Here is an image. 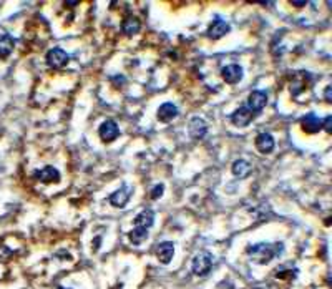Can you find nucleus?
<instances>
[{
	"label": "nucleus",
	"mask_w": 332,
	"mask_h": 289,
	"mask_svg": "<svg viewBox=\"0 0 332 289\" xmlns=\"http://www.w3.org/2000/svg\"><path fill=\"white\" fill-rule=\"evenodd\" d=\"M282 243H258L248 246V256L258 264H266L269 263L272 258L279 256L282 253Z\"/></svg>",
	"instance_id": "f257e3e1"
},
{
	"label": "nucleus",
	"mask_w": 332,
	"mask_h": 289,
	"mask_svg": "<svg viewBox=\"0 0 332 289\" xmlns=\"http://www.w3.org/2000/svg\"><path fill=\"white\" fill-rule=\"evenodd\" d=\"M213 266V255L209 251H200L191 261V269L196 276H206Z\"/></svg>",
	"instance_id": "f03ea898"
},
{
	"label": "nucleus",
	"mask_w": 332,
	"mask_h": 289,
	"mask_svg": "<svg viewBox=\"0 0 332 289\" xmlns=\"http://www.w3.org/2000/svg\"><path fill=\"white\" fill-rule=\"evenodd\" d=\"M267 103V95L263 90H254L252 93H249L248 102H246V107H248L254 115H258L261 110L266 107Z\"/></svg>",
	"instance_id": "7ed1b4c3"
},
{
	"label": "nucleus",
	"mask_w": 332,
	"mask_h": 289,
	"mask_svg": "<svg viewBox=\"0 0 332 289\" xmlns=\"http://www.w3.org/2000/svg\"><path fill=\"white\" fill-rule=\"evenodd\" d=\"M133 193V188L128 186V185H123L120 189H116L115 193H111V196L108 198L110 204L115 208H123L126 203L130 201V196Z\"/></svg>",
	"instance_id": "20e7f679"
},
{
	"label": "nucleus",
	"mask_w": 332,
	"mask_h": 289,
	"mask_svg": "<svg viewBox=\"0 0 332 289\" xmlns=\"http://www.w3.org/2000/svg\"><path fill=\"white\" fill-rule=\"evenodd\" d=\"M70 57L67 55L65 50H62V48H52L50 52L47 53V63L50 65L52 68H63L68 63Z\"/></svg>",
	"instance_id": "39448f33"
},
{
	"label": "nucleus",
	"mask_w": 332,
	"mask_h": 289,
	"mask_svg": "<svg viewBox=\"0 0 332 289\" xmlns=\"http://www.w3.org/2000/svg\"><path fill=\"white\" fill-rule=\"evenodd\" d=\"M254 118H256V115H254L252 111L244 105V107H239L235 113L231 115V122H232V125L243 128V126H248Z\"/></svg>",
	"instance_id": "423d86ee"
},
{
	"label": "nucleus",
	"mask_w": 332,
	"mask_h": 289,
	"mask_svg": "<svg viewBox=\"0 0 332 289\" xmlns=\"http://www.w3.org/2000/svg\"><path fill=\"white\" fill-rule=\"evenodd\" d=\"M100 138L103 140L105 143H110L113 140H116L120 137V128L118 125L113 122V120H107L100 125Z\"/></svg>",
	"instance_id": "0eeeda50"
},
{
	"label": "nucleus",
	"mask_w": 332,
	"mask_h": 289,
	"mask_svg": "<svg viewBox=\"0 0 332 289\" xmlns=\"http://www.w3.org/2000/svg\"><path fill=\"white\" fill-rule=\"evenodd\" d=\"M221 76L226 83L235 85V83L241 82V79H243V68L236 65V63H232V65H228L221 70Z\"/></svg>",
	"instance_id": "6e6552de"
},
{
	"label": "nucleus",
	"mask_w": 332,
	"mask_h": 289,
	"mask_svg": "<svg viewBox=\"0 0 332 289\" xmlns=\"http://www.w3.org/2000/svg\"><path fill=\"white\" fill-rule=\"evenodd\" d=\"M231 30V27L228 22H224V20H214L213 24L209 25V29H208V37L211 40H218V38H221L224 37L226 33H228Z\"/></svg>",
	"instance_id": "1a4fd4ad"
},
{
	"label": "nucleus",
	"mask_w": 332,
	"mask_h": 289,
	"mask_svg": "<svg viewBox=\"0 0 332 289\" xmlns=\"http://www.w3.org/2000/svg\"><path fill=\"white\" fill-rule=\"evenodd\" d=\"M206 131H208V125L203 118H200V117L191 118V122H189V135H191L194 140L204 138Z\"/></svg>",
	"instance_id": "9d476101"
},
{
	"label": "nucleus",
	"mask_w": 332,
	"mask_h": 289,
	"mask_svg": "<svg viewBox=\"0 0 332 289\" xmlns=\"http://www.w3.org/2000/svg\"><path fill=\"white\" fill-rule=\"evenodd\" d=\"M274 146H276V142H274V138L271 133H259L256 137V148L261 151V153H271L274 150Z\"/></svg>",
	"instance_id": "9b49d317"
},
{
	"label": "nucleus",
	"mask_w": 332,
	"mask_h": 289,
	"mask_svg": "<svg viewBox=\"0 0 332 289\" xmlns=\"http://www.w3.org/2000/svg\"><path fill=\"white\" fill-rule=\"evenodd\" d=\"M174 255V244L171 241H163L157 246V256L160 259V263L168 264L173 259Z\"/></svg>",
	"instance_id": "f8f14e48"
},
{
	"label": "nucleus",
	"mask_w": 332,
	"mask_h": 289,
	"mask_svg": "<svg viewBox=\"0 0 332 289\" xmlns=\"http://www.w3.org/2000/svg\"><path fill=\"white\" fill-rule=\"evenodd\" d=\"M301 125H302V130L313 135V133H317L322 128V120L319 117H316L314 113H307L304 118H302Z\"/></svg>",
	"instance_id": "ddd939ff"
},
{
	"label": "nucleus",
	"mask_w": 332,
	"mask_h": 289,
	"mask_svg": "<svg viewBox=\"0 0 332 289\" xmlns=\"http://www.w3.org/2000/svg\"><path fill=\"white\" fill-rule=\"evenodd\" d=\"M35 176L42 181V183H47V185H50V183H58L60 181V173L56 168L53 166H45L42 168L40 171L35 173Z\"/></svg>",
	"instance_id": "4468645a"
},
{
	"label": "nucleus",
	"mask_w": 332,
	"mask_h": 289,
	"mask_svg": "<svg viewBox=\"0 0 332 289\" xmlns=\"http://www.w3.org/2000/svg\"><path fill=\"white\" fill-rule=\"evenodd\" d=\"M158 120L160 122H163V123H169L171 120L176 118V115H178V108H176V105L174 103H163L161 107L158 108Z\"/></svg>",
	"instance_id": "2eb2a0df"
},
{
	"label": "nucleus",
	"mask_w": 332,
	"mask_h": 289,
	"mask_svg": "<svg viewBox=\"0 0 332 289\" xmlns=\"http://www.w3.org/2000/svg\"><path fill=\"white\" fill-rule=\"evenodd\" d=\"M135 226L138 228H146L150 229L154 224V211L153 209H143L141 213L135 218Z\"/></svg>",
	"instance_id": "dca6fc26"
},
{
	"label": "nucleus",
	"mask_w": 332,
	"mask_h": 289,
	"mask_svg": "<svg viewBox=\"0 0 332 289\" xmlns=\"http://www.w3.org/2000/svg\"><path fill=\"white\" fill-rule=\"evenodd\" d=\"M13 47H15V40H13L9 33L0 35V59L2 60L9 59L10 53L13 52Z\"/></svg>",
	"instance_id": "f3484780"
},
{
	"label": "nucleus",
	"mask_w": 332,
	"mask_h": 289,
	"mask_svg": "<svg viewBox=\"0 0 332 289\" xmlns=\"http://www.w3.org/2000/svg\"><path fill=\"white\" fill-rule=\"evenodd\" d=\"M140 29H141V24L136 17H126L122 24V30L125 35H135L140 32Z\"/></svg>",
	"instance_id": "a211bd4d"
},
{
	"label": "nucleus",
	"mask_w": 332,
	"mask_h": 289,
	"mask_svg": "<svg viewBox=\"0 0 332 289\" xmlns=\"http://www.w3.org/2000/svg\"><path fill=\"white\" fill-rule=\"evenodd\" d=\"M249 173H251V165L248 161L246 160L235 161V165H232V175L239 176V178H244V176H248Z\"/></svg>",
	"instance_id": "6ab92c4d"
},
{
	"label": "nucleus",
	"mask_w": 332,
	"mask_h": 289,
	"mask_svg": "<svg viewBox=\"0 0 332 289\" xmlns=\"http://www.w3.org/2000/svg\"><path fill=\"white\" fill-rule=\"evenodd\" d=\"M130 241L133 243V244H141L145 241V239L148 238V229L146 228H138V226H135V229L133 231H130Z\"/></svg>",
	"instance_id": "aec40b11"
},
{
	"label": "nucleus",
	"mask_w": 332,
	"mask_h": 289,
	"mask_svg": "<svg viewBox=\"0 0 332 289\" xmlns=\"http://www.w3.org/2000/svg\"><path fill=\"white\" fill-rule=\"evenodd\" d=\"M163 191H165V185H161V183H160V185H157V186L151 189V198L153 200L160 198V196L163 195Z\"/></svg>",
	"instance_id": "412c9836"
},
{
	"label": "nucleus",
	"mask_w": 332,
	"mask_h": 289,
	"mask_svg": "<svg viewBox=\"0 0 332 289\" xmlns=\"http://www.w3.org/2000/svg\"><path fill=\"white\" fill-rule=\"evenodd\" d=\"M322 126L327 133H332V117H326V120L322 122Z\"/></svg>",
	"instance_id": "4be33fe9"
},
{
	"label": "nucleus",
	"mask_w": 332,
	"mask_h": 289,
	"mask_svg": "<svg viewBox=\"0 0 332 289\" xmlns=\"http://www.w3.org/2000/svg\"><path fill=\"white\" fill-rule=\"evenodd\" d=\"M330 91H332V88L330 87H326V102H332V95H330Z\"/></svg>",
	"instance_id": "5701e85b"
},
{
	"label": "nucleus",
	"mask_w": 332,
	"mask_h": 289,
	"mask_svg": "<svg viewBox=\"0 0 332 289\" xmlns=\"http://www.w3.org/2000/svg\"><path fill=\"white\" fill-rule=\"evenodd\" d=\"M294 7H306V2H292Z\"/></svg>",
	"instance_id": "b1692460"
},
{
	"label": "nucleus",
	"mask_w": 332,
	"mask_h": 289,
	"mask_svg": "<svg viewBox=\"0 0 332 289\" xmlns=\"http://www.w3.org/2000/svg\"><path fill=\"white\" fill-rule=\"evenodd\" d=\"M58 289H68V287H58Z\"/></svg>",
	"instance_id": "393cba45"
},
{
	"label": "nucleus",
	"mask_w": 332,
	"mask_h": 289,
	"mask_svg": "<svg viewBox=\"0 0 332 289\" xmlns=\"http://www.w3.org/2000/svg\"><path fill=\"white\" fill-rule=\"evenodd\" d=\"M254 289H261V287H254Z\"/></svg>",
	"instance_id": "a878e982"
}]
</instances>
